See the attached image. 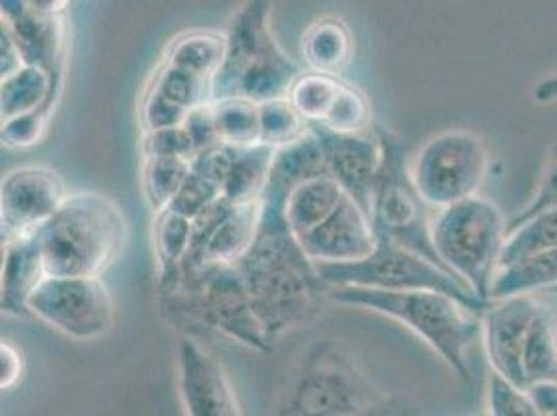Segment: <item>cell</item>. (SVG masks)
I'll list each match as a JSON object with an SVG mask.
<instances>
[{"mask_svg":"<svg viewBox=\"0 0 557 416\" xmlns=\"http://www.w3.org/2000/svg\"><path fill=\"white\" fill-rule=\"evenodd\" d=\"M554 287H557V248L529 256L510 267H502L493 279L488 301L529 296L534 292H549Z\"/></svg>","mask_w":557,"mask_h":416,"instance_id":"obj_25","label":"cell"},{"mask_svg":"<svg viewBox=\"0 0 557 416\" xmlns=\"http://www.w3.org/2000/svg\"><path fill=\"white\" fill-rule=\"evenodd\" d=\"M545 210H557V139L554 142V146L549 148L547 161H545L543 173H541V182L534 189L531 203L511 217L508 221V232L518 228L520 223L533 219L536 215L545 212Z\"/></svg>","mask_w":557,"mask_h":416,"instance_id":"obj_38","label":"cell"},{"mask_svg":"<svg viewBox=\"0 0 557 416\" xmlns=\"http://www.w3.org/2000/svg\"><path fill=\"white\" fill-rule=\"evenodd\" d=\"M319 276L329 290L333 287H364L383 292H442L454 296L472 310L485 315L491 302L481 301L462 281L447 273L440 265L426 260L395 242L379 237L371 256L348 265H317Z\"/></svg>","mask_w":557,"mask_h":416,"instance_id":"obj_9","label":"cell"},{"mask_svg":"<svg viewBox=\"0 0 557 416\" xmlns=\"http://www.w3.org/2000/svg\"><path fill=\"white\" fill-rule=\"evenodd\" d=\"M275 155H277V150L271 146H264V144L237 148L232 173L223 185V198L232 205L252 203V200L262 198L267 184H269Z\"/></svg>","mask_w":557,"mask_h":416,"instance_id":"obj_27","label":"cell"},{"mask_svg":"<svg viewBox=\"0 0 557 416\" xmlns=\"http://www.w3.org/2000/svg\"><path fill=\"white\" fill-rule=\"evenodd\" d=\"M189 171L191 161L186 159H141V189L154 215L171 207V203L186 184Z\"/></svg>","mask_w":557,"mask_h":416,"instance_id":"obj_30","label":"cell"},{"mask_svg":"<svg viewBox=\"0 0 557 416\" xmlns=\"http://www.w3.org/2000/svg\"><path fill=\"white\" fill-rule=\"evenodd\" d=\"M223 200V187L205 180L202 175L189 171L186 184L171 203L166 210H173L189 221H196L200 215H205L209 208L219 205Z\"/></svg>","mask_w":557,"mask_h":416,"instance_id":"obj_37","label":"cell"},{"mask_svg":"<svg viewBox=\"0 0 557 416\" xmlns=\"http://www.w3.org/2000/svg\"><path fill=\"white\" fill-rule=\"evenodd\" d=\"M271 4L250 0L233 11L227 34V54L210 79L212 102L248 98L258 105L287 98L300 77V68L285 54L271 27Z\"/></svg>","mask_w":557,"mask_h":416,"instance_id":"obj_4","label":"cell"},{"mask_svg":"<svg viewBox=\"0 0 557 416\" xmlns=\"http://www.w3.org/2000/svg\"><path fill=\"white\" fill-rule=\"evenodd\" d=\"M360 416H410L408 408L404 406V402L387 397L385 402H381L379 406H374L371 411H367L364 415Z\"/></svg>","mask_w":557,"mask_h":416,"instance_id":"obj_48","label":"cell"},{"mask_svg":"<svg viewBox=\"0 0 557 416\" xmlns=\"http://www.w3.org/2000/svg\"><path fill=\"white\" fill-rule=\"evenodd\" d=\"M48 279L47 260L38 232L2 242L0 308L7 317H29L27 304Z\"/></svg>","mask_w":557,"mask_h":416,"instance_id":"obj_18","label":"cell"},{"mask_svg":"<svg viewBox=\"0 0 557 416\" xmlns=\"http://www.w3.org/2000/svg\"><path fill=\"white\" fill-rule=\"evenodd\" d=\"M38 235L48 278H100L123 255L129 228L111 196L79 189L71 192Z\"/></svg>","mask_w":557,"mask_h":416,"instance_id":"obj_2","label":"cell"},{"mask_svg":"<svg viewBox=\"0 0 557 416\" xmlns=\"http://www.w3.org/2000/svg\"><path fill=\"white\" fill-rule=\"evenodd\" d=\"M187 136L191 139L196 155L207 150L210 146L219 144V136H216V125H214V107L212 102H207L202 107H196L187 113L186 121H184Z\"/></svg>","mask_w":557,"mask_h":416,"instance_id":"obj_43","label":"cell"},{"mask_svg":"<svg viewBox=\"0 0 557 416\" xmlns=\"http://www.w3.org/2000/svg\"><path fill=\"white\" fill-rule=\"evenodd\" d=\"M354 34L349 25L335 15L319 17L306 27L300 40L304 63L314 73L337 77L354 59Z\"/></svg>","mask_w":557,"mask_h":416,"instance_id":"obj_20","label":"cell"},{"mask_svg":"<svg viewBox=\"0 0 557 416\" xmlns=\"http://www.w3.org/2000/svg\"><path fill=\"white\" fill-rule=\"evenodd\" d=\"M557 248V210H545L508 232L499 269Z\"/></svg>","mask_w":557,"mask_h":416,"instance_id":"obj_31","label":"cell"},{"mask_svg":"<svg viewBox=\"0 0 557 416\" xmlns=\"http://www.w3.org/2000/svg\"><path fill=\"white\" fill-rule=\"evenodd\" d=\"M344 198L346 192L331 175L308 180L289 194L285 203V219L292 232L300 237L304 233L312 232L314 228L325 223Z\"/></svg>","mask_w":557,"mask_h":416,"instance_id":"obj_23","label":"cell"},{"mask_svg":"<svg viewBox=\"0 0 557 416\" xmlns=\"http://www.w3.org/2000/svg\"><path fill=\"white\" fill-rule=\"evenodd\" d=\"M389 395L337 344H319L302 358L271 416H360Z\"/></svg>","mask_w":557,"mask_h":416,"instance_id":"obj_7","label":"cell"},{"mask_svg":"<svg viewBox=\"0 0 557 416\" xmlns=\"http://www.w3.org/2000/svg\"><path fill=\"white\" fill-rule=\"evenodd\" d=\"M339 86H342L339 77L308 71V73H300V77L294 82V86L287 94V100L308 125L323 123Z\"/></svg>","mask_w":557,"mask_h":416,"instance_id":"obj_32","label":"cell"},{"mask_svg":"<svg viewBox=\"0 0 557 416\" xmlns=\"http://www.w3.org/2000/svg\"><path fill=\"white\" fill-rule=\"evenodd\" d=\"M262 205V225L255 246L233 267L244 279L271 342H275L317 313L323 298H329V287L317 262L308 258L298 235L292 232L285 207L269 200Z\"/></svg>","mask_w":557,"mask_h":416,"instance_id":"obj_1","label":"cell"},{"mask_svg":"<svg viewBox=\"0 0 557 416\" xmlns=\"http://www.w3.org/2000/svg\"><path fill=\"white\" fill-rule=\"evenodd\" d=\"M67 2L2 0L0 25L15 38L25 65L42 70L50 77L52 96L59 100L67 59Z\"/></svg>","mask_w":557,"mask_h":416,"instance_id":"obj_12","label":"cell"},{"mask_svg":"<svg viewBox=\"0 0 557 416\" xmlns=\"http://www.w3.org/2000/svg\"><path fill=\"white\" fill-rule=\"evenodd\" d=\"M25 358L24 352L9 340H2L0 344V390L9 392L20 386L24 379Z\"/></svg>","mask_w":557,"mask_h":416,"instance_id":"obj_44","label":"cell"},{"mask_svg":"<svg viewBox=\"0 0 557 416\" xmlns=\"http://www.w3.org/2000/svg\"><path fill=\"white\" fill-rule=\"evenodd\" d=\"M310 125L292 107L287 98H277L260 105V144L285 148L308 134Z\"/></svg>","mask_w":557,"mask_h":416,"instance_id":"obj_34","label":"cell"},{"mask_svg":"<svg viewBox=\"0 0 557 416\" xmlns=\"http://www.w3.org/2000/svg\"><path fill=\"white\" fill-rule=\"evenodd\" d=\"M298 240L304 253L317 265H348L364 260L374 253L379 242L369 212L348 194L325 223Z\"/></svg>","mask_w":557,"mask_h":416,"instance_id":"obj_17","label":"cell"},{"mask_svg":"<svg viewBox=\"0 0 557 416\" xmlns=\"http://www.w3.org/2000/svg\"><path fill=\"white\" fill-rule=\"evenodd\" d=\"M27 310L77 342L100 340L113 329V298L102 278H48Z\"/></svg>","mask_w":557,"mask_h":416,"instance_id":"obj_11","label":"cell"},{"mask_svg":"<svg viewBox=\"0 0 557 416\" xmlns=\"http://www.w3.org/2000/svg\"><path fill=\"white\" fill-rule=\"evenodd\" d=\"M310 132L321 142L331 178L371 217L372 189L383 162V148L374 127L364 134H335L314 123Z\"/></svg>","mask_w":557,"mask_h":416,"instance_id":"obj_15","label":"cell"},{"mask_svg":"<svg viewBox=\"0 0 557 416\" xmlns=\"http://www.w3.org/2000/svg\"><path fill=\"white\" fill-rule=\"evenodd\" d=\"M191 233H194V221H189L186 217H182L173 210H163V212L154 215V219H152V250L157 258L161 292L171 290L180 281L184 260L189 253Z\"/></svg>","mask_w":557,"mask_h":416,"instance_id":"obj_24","label":"cell"},{"mask_svg":"<svg viewBox=\"0 0 557 416\" xmlns=\"http://www.w3.org/2000/svg\"><path fill=\"white\" fill-rule=\"evenodd\" d=\"M141 159H152V157H163V159H186L191 161L196 157V148L191 139L187 136L186 127H169V130H159L141 136Z\"/></svg>","mask_w":557,"mask_h":416,"instance_id":"obj_40","label":"cell"},{"mask_svg":"<svg viewBox=\"0 0 557 416\" xmlns=\"http://www.w3.org/2000/svg\"><path fill=\"white\" fill-rule=\"evenodd\" d=\"M65 182L50 167H17L0 185V232L2 242L38 232L70 198Z\"/></svg>","mask_w":557,"mask_h":416,"instance_id":"obj_13","label":"cell"},{"mask_svg":"<svg viewBox=\"0 0 557 416\" xmlns=\"http://www.w3.org/2000/svg\"><path fill=\"white\" fill-rule=\"evenodd\" d=\"M237 157V148L235 146H227V144H214L207 150L198 152L191 159V171L202 175L205 180H209L212 184L225 185L230 173H232L233 162Z\"/></svg>","mask_w":557,"mask_h":416,"instance_id":"obj_42","label":"cell"},{"mask_svg":"<svg viewBox=\"0 0 557 416\" xmlns=\"http://www.w3.org/2000/svg\"><path fill=\"white\" fill-rule=\"evenodd\" d=\"M150 88H154L157 93L163 94L169 102H173L175 107L184 109V111H191L196 107H202L207 102H212L210 98V82L196 77L187 71L171 68L166 63H161L154 73L150 75L148 82Z\"/></svg>","mask_w":557,"mask_h":416,"instance_id":"obj_33","label":"cell"},{"mask_svg":"<svg viewBox=\"0 0 557 416\" xmlns=\"http://www.w3.org/2000/svg\"><path fill=\"white\" fill-rule=\"evenodd\" d=\"M177 390L187 416H242L230 377L189 338L177 344Z\"/></svg>","mask_w":557,"mask_h":416,"instance_id":"obj_16","label":"cell"},{"mask_svg":"<svg viewBox=\"0 0 557 416\" xmlns=\"http://www.w3.org/2000/svg\"><path fill=\"white\" fill-rule=\"evenodd\" d=\"M214 125L221 144L244 148L260 144V105L248 98L212 102Z\"/></svg>","mask_w":557,"mask_h":416,"instance_id":"obj_29","label":"cell"},{"mask_svg":"<svg viewBox=\"0 0 557 416\" xmlns=\"http://www.w3.org/2000/svg\"><path fill=\"white\" fill-rule=\"evenodd\" d=\"M321 125H325L326 130L335 134L371 132L374 125H372V107L369 96L360 88L342 82L337 96Z\"/></svg>","mask_w":557,"mask_h":416,"instance_id":"obj_35","label":"cell"},{"mask_svg":"<svg viewBox=\"0 0 557 416\" xmlns=\"http://www.w3.org/2000/svg\"><path fill=\"white\" fill-rule=\"evenodd\" d=\"M522 372L527 390L539 383L557 381V313L545 302L527 335Z\"/></svg>","mask_w":557,"mask_h":416,"instance_id":"obj_26","label":"cell"},{"mask_svg":"<svg viewBox=\"0 0 557 416\" xmlns=\"http://www.w3.org/2000/svg\"><path fill=\"white\" fill-rule=\"evenodd\" d=\"M431 240L443 267L481 301H488L508 240V221L483 196L433 212Z\"/></svg>","mask_w":557,"mask_h":416,"instance_id":"obj_6","label":"cell"},{"mask_svg":"<svg viewBox=\"0 0 557 416\" xmlns=\"http://www.w3.org/2000/svg\"><path fill=\"white\" fill-rule=\"evenodd\" d=\"M487 416H541L531 393L488 369Z\"/></svg>","mask_w":557,"mask_h":416,"instance_id":"obj_36","label":"cell"},{"mask_svg":"<svg viewBox=\"0 0 557 416\" xmlns=\"http://www.w3.org/2000/svg\"><path fill=\"white\" fill-rule=\"evenodd\" d=\"M40 107L54 111L57 98L52 96L50 77L42 70L24 68L0 82V119L2 123L13 117L32 113Z\"/></svg>","mask_w":557,"mask_h":416,"instance_id":"obj_28","label":"cell"},{"mask_svg":"<svg viewBox=\"0 0 557 416\" xmlns=\"http://www.w3.org/2000/svg\"><path fill=\"white\" fill-rule=\"evenodd\" d=\"M187 111L175 107L169 102L163 94L157 93L154 88L146 86L139 100V123L144 134L159 132V130H169V127H180L186 121Z\"/></svg>","mask_w":557,"mask_h":416,"instance_id":"obj_41","label":"cell"},{"mask_svg":"<svg viewBox=\"0 0 557 416\" xmlns=\"http://www.w3.org/2000/svg\"><path fill=\"white\" fill-rule=\"evenodd\" d=\"M227 54V34L214 29H189L175 36L164 50L163 63L212 79Z\"/></svg>","mask_w":557,"mask_h":416,"instance_id":"obj_22","label":"cell"},{"mask_svg":"<svg viewBox=\"0 0 557 416\" xmlns=\"http://www.w3.org/2000/svg\"><path fill=\"white\" fill-rule=\"evenodd\" d=\"M410 175L426 207H454L479 196L487 182V146L468 130H447L418 150Z\"/></svg>","mask_w":557,"mask_h":416,"instance_id":"obj_10","label":"cell"},{"mask_svg":"<svg viewBox=\"0 0 557 416\" xmlns=\"http://www.w3.org/2000/svg\"><path fill=\"white\" fill-rule=\"evenodd\" d=\"M24 68L27 65H25L24 54L17 47L15 38L11 36V32L4 25H0V77L7 79Z\"/></svg>","mask_w":557,"mask_h":416,"instance_id":"obj_45","label":"cell"},{"mask_svg":"<svg viewBox=\"0 0 557 416\" xmlns=\"http://www.w3.org/2000/svg\"><path fill=\"white\" fill-rule=\"evenodd\" d=\"M163 306L173 317L202 325L242 346L258 352L273 347L248 287L233 265H205L182 273L180 281L163 292Z\"/></svg>","mask_w":557,"mask_h":416,"instance_id":"obj_5","label":"cell"},{"mask_svg":"<svg viewBox=\"0 0 557 416\" xmlns=\"http://www.w3.org/2000/svg\"><path fill=\"white\" fill-rule=\"evenodd\" d=\"M527 392L531 393V397L539 408V415L557 416V381L539 383V386L529 388Z\"/></svg>","mask_w":557,"mask_h":416,"instance_id":"obj_46","label":"cell"},{"mask_svg":"<svg viewBox=\"0 0 557 416\" xmlns=\"http://www.w3.org/2000/svg\"><path fill=\"white\" fill-rule=\"evenodd\" d=\"M374 132L383 148V162L372 189L371 203V221L376 237L395 242L397 246L424 256L445 269L431 240L433 215L426 212L429 207L412 182L406 148L392 130L374 125Z\"/></svg>","mask_w":557,"mask_h":416,"instance_id":"obj_8","label":"cell"},{"mask_svg":"<svg viewBox=\"0 0 557 416\" xmlns=\"http://www.w3.org/2000/svg\"><path fill=\"white\" fill-rule=\"evenodd\" d=\"M329 298L367 308L414 331L433 347L460 379H470L468 350L483 335V315L442 292H383L364 287H333Z\"/></svg>","mask_w":557,"mask_h":416,"instance_id":"obj_3","label":"cell"},{"mask_svg":"<svg viewBox=\"0 0 557 416\" xmlns=\"http://www.w3.org/2000/svg\"><path fill=\"white\" fill-rule=\"evenodd\" d=\"M50 115H52L50 109L40 107L32 113L4 121L2 130H0L2 144L7 148H17V150H25V148L40 144V139L45 138V134H47Z\"/></svg>","mask_w":557,"mask_h":416,"instance_id":"obj_39","label":"cell"},{"mask_svg":"<svg viewBox=\"0 0 557 416\" xmlns=\"http://www.w3.org/2000/svg\"><path fill=\"white\" fill-rule=\"evenodd\" d=\"M549 294H554V296H557V287H554V290H549Z\"/></svg>","mask_w":557,"mask_h":416,"instance_id":"obj_49","label":"cell"},{"mask_svg":"<svg viewBox=\"0 0 557 416\" xmlns=\"http://www.w3.org/2000/svg\"><path fill=\"white\" fill-rule=\"evenodd\" d=\"M543 302L534 294L511 296L488 304L483 315V342L487 354L488 369L499 372L510 383L527 390L522 372V352L529 329Z\"/></svg>","mask_w":557,"mask_h":416,"instance_id":"obj_14","label":"cell"},{"mask_svg":"<svg viewBox=\"0 0 557 416\" xmlns=\"http://www.w3.org/2000/svg\"><path fill=\"white\" fill-rule=\"evenodd\" d=\"M321 175H331L329 167H326L325 152L321 148L319 138L308 130V134L304 138L285 146V148H278L273 167H271L269 184L262 194V200L277 203L285 207L289 194L298 185L306 184L308 180H314Z\"/></svg>","mask_w":557,"mask_h":416,"instance_id":"obj_19","label":"cell"},{"mask_svg":"<svg viewBox=\"0 0 557 416\" xmlns=\"http://www.w3.org/2000/svg\"><path fill=\"white\" fill-rule=\"evenodd\" d=\"M534 102L547 105V102H556L557 100V73L541 79L533 88Z\"/></svg>","mask_w":557,"mask_h":416,"instance_id":"obj_47","label":"cell"},{"mask_svg":"<svg viewBox=\"0 0 557 416\" xmlns=\"http://www.w3.org/2000/svg\"><path fill=\"white\" fill-rule=\"evenodd\" d=\"M262 198L232 205L225 219L210 237L209 248L205 253V265H237L248 255L262 225Z\"/></svg>","mask_w":557,"mask_h":416,"instance_id":"obj_21","label":"cell"}]
</instances>
